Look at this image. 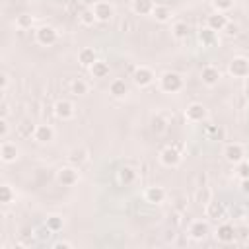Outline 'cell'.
<instances>
[{
	"label": "cell",
	"instance_id": "83f0119b",
	"mask_svg": "<svg viewBox=\"0 0 249 249\" xmlns=\"http://www.w3.org/2000/svg\"><path fill=\"white\" fill-rule=\"evenodd\" d=\"M33 21H35V19H33L31 14H21V16L16 18V27L21 29V31H25V29H31Z\"/></svg>",
	"mask_w": 249,
	"mask_h": 249
},
{
	"label": "cell",
	"instance_id": "4316f807",
	"mask_svg": "<svg viewBox=\"0 0 249 249\" xmlns=\"http://www.w3.org/2000/svg\"><path fill=\"white\" fill-rule=\"evenodd\" d=\"M171 33H173L175 39H185V37L189 35V25H187V21H175L173 27H171Z\"/></svg>",
	"mask_w": 249,
	"mask_h": 249
},
{
	"label": "cell",
	"instance_id": "ffe728a7",
	"mask_svg": "<svg viewBox=\"0 0 249 249\" xmlns=\"http://www.w3.org/2000/svg\"><path fill=\"white\" fill-rule=\"evenodd\" d=\"M78 60H80L82 66L89 68V66L97 60V53H95V49H93V47H84V49L78 53Z\"/></svg>",
	"mask_w": 249,
	"mask_h": 249
},
{
	"label": "cell",
	"instance_id": "52a82bcc",
	"mask_svg": "<svg viewBox=\"0 0 249 249\" xmlns=\"http://www.w3.org/2000/svg\"><path fill=\"white\" fill-rule=\"evenodd\" d=\"M154 70L148 68V66H138L132 74V82L138 86V88H148L152 82H154Z\"/></svg>",
	"mask_w": 249,
	"mask_h": 249
},
{
	"label": "cell",
	"instance_id": "5b68a950",
	"mask_svg": "<svg viewBox=\"0 0 249 249\" xmlns=\"http://www.w3.org/2000/svg\"><path fill=\"white\" fill-rule=\"evenodd\" d=\"M228 70H230V74L235 76V78H247V76H249V58H245V56H235V58H231Z\"/></svg>",
	"mask_w": 249,
	"mask_h": 249
},
{
	"label": "cell",
	"instance_id": "ba28073f",
	"mask_svg": "<svg viewBox=\"0 0 249 249\" xmlns=\"http://www.w3.org/2000/svg\"><path fill=\"white\" fill-rule=\"evenodd\" d=\"M206 115H208V111H206V107L202 105V103H191L187 109H185V119L189 121V123H202L204 119H206Z\"/></svg>",
	"mask_w": 249,
	"mask_h": 249
},
{
	"label": "cell",
	"instance_id": "9a60e30c",
	"mask_svg": "<svg viewBox=\"0 0 249 249\" xmlns=\"http://www.w3.org/2000/svg\"><path fill=\"white\" fill-rule=\"evenodd\" d=\"M165 196H167L165 189L163 187H158V185H152V187H148L144 191V198L148 202H152V204H161L165 200Z\"/></svg>",
	"mask_w": 249,
	"mask_h": 249
},
{
	"label": "cell",
	"instance_id": "e575fe53",
	"mask_svg": "<svg viewBox=\"0 0 249 249\" xmlns=\"http://www.w3.org/2000/svg\"><path fill=\"white\" fill-rule=\"evenodd\" d=\"M233 2H235V0H212L216 12H222V14L228 12V10H231V8H233Z\"/></svg>",
	"mask_w": 249,
	"mask_h": 249
},
{
	"label": "cell",
	"instance_id": "d6986e66",
	"mask_svg": "<svg viewBox=\"0 0 249 249\" xmlns=\"http://www.w3.org/2000/svg\"><path fill=\"white\" fill-rule=\"evenodd\" d=\"M204 212H206V218H212V220H220L224 218L226 214V208L222 202H216V200H210L208 204H204Z\"/></svg>",
	"mask_w": 249,
	"mask_h": 249
},
{
	"label": "cell",
	"instance_id": "e0dca14e",
	"mask_svg": "<svg viewBox=\"0 0 249 249\" xmlns=\"http://www.w3.org/2000/svg\"><path fill=\"white\" fill-rule=\"evenodd\" d=\"M228 23H230V19H228L226 14H222V12H216V14L208 16V19H206V25H208L210 29H214V31H224Z\"/></svg>",
	"mask_w": 249,
	"mask_h": 249
},
{
	"label": "cell",
	"instance_id": "5bb4252c",
	"mask_svg": "<svg viewBox=\"0 0 249 249\" xmlns=\"http://www.w3.org/2000/svg\"><path fill=\"white\" fill-rule=\"evenodd\" d=\"M216 239L220 243H231V241H235V228H233V224H230V222L220 224L218 230H216Z\"/></svg>",
	"mask_w": 249,
	"mask_h": 249
},
{
	"label": "cell",
	"instance_id": "836d02e7",
	"mask_svg": "<svg viewBox=\"0 0 249 249\" xmlns=\"http://www.w3.org/2000/svg\"><path fill=\"white\" fill-rule=\"evenodd\" d=\"M53 233H54V231H53V230H51L47 224H43L41 228H37V230H35V237H37L39 241H47V239H49Z\"/></svg>",
	"mask_w": 249,
	"mask_h": 249
},
{
	"label": "cell",
	"instance_id": "ee69618b",
	"mask_svg": "<svg viewBox=\"0 0 249 249\" xmlns=\"http://www.w3.org/2000/svg\"><path fill=\"white\" fill-rule=\"evenodd\" d=\"M241 191H243L245 195H249V177H243V179H241Z\"/></svg>",
	"mask_w": 249,
	"mask_h": 249
},
{
	"label": "cell",
	"instance_id": "8992f818",
	"mask_svg": "<svg viewBox=\"0 0 249 249\" xmlns=\"http://www.w3.org/2000/svg\"><path fill=\"white\" fill-rule=\"evenodd\" d=\"M91 10H93L97 21H109L115 16V8L109 2H103V0H95L91 4Z\"/></svg>",
	"mask_w": 249,
	"mask_h": 249
},
{
	"label": "cell",
	"instance_id": "2e32d148",
	"mask_svg": "<svg viewBox=\"0 0 249 249\" xmlns=\"http://www.w3.org/2000/svg\"><path fill=\"white\" fill-rule=\"evenodd\" d=\"M33 138H35L37 142H41V144L53 142V140H54V128H53L51 124H37Z\"/></svg>",
	"mask_w": 249,
	"mask_h": 249
},
{
	"label": "cell",
	"instance_id": "8d00e7d4",
	"mask_svg": "<svg viewBox=\"0 0 249 249\" xmlns=\"http://www.w3.org/2000/svg\"><path fill=\"white\" fill-rule=\"evenodd\" d=\"M18 128H19V134H21V136H33V134H35V126L29 124V123H21Z\"/></svg>",
	"mask_w": 249,
	"mask_h": 249
},
{
	"label": "cell",
	"instance_id": "7bdbcfd3",
	"mask_svg": "<svg viewBox=\"0 0 249 249\" xmlns=\"http://www.w3.org/2000/svg\"><path fill=\"white\" fill-rule=\"evenodd\" d=\"M241 175L243 177H249V161H241Z\"/></svg>",
	"mask_w": 249,
	"mask_h": 249
},
{
	"label": "cell",
	"instance_id": "f546056e",
	"mask_svg": "<svg viewBox=\"0 0 249 249\" xmlns=\"http://www.w3.org/2000/svg\"><path fill=\"white\" fill-rule=\"evenodd\" d=\"M14 198H16L14 189H12L10 185H2V187H0V200H2L4 204H10Z\"/></svg>",
	"mask_w": 249,
	"mask_h": 249
},
{
	"label": "cell",
	"instance_id": "603a6c76",
	"mask_svg": "<svg viewBox=\"0 0 249 249\" xmlns=\"http://www.w3.org/2000/svg\"><path fill=\"white\" fill-rule=\"evenodd\" d=\"M152 16H154L156 21H160V23H167V21L171 19V8H169V6H163V4H156Z\"/></svg>",
	"mask_w": 249,
	"mask_h": 249
},
{
	"label": "cell",
	"instance_id": "b9f144b4",
	"mask_svg": "<svg viewBox=\"0 0 249 249\" xmlns=\"http://www.w3.org/2000/svg\"><path fill=\"white\" fill-rule=\"evenodd\" d=\"M6 88H8V76H6V74H2V76H0V91L4 93V91H6Z\"/></svg>",
	"mask_w": 249,
	"mask_h": 249
},
{
	"label": "cell",
	"instance_id": "f6af8a7d",
	"mask_svg": "<svg viewBox=\"0 0 249 249\" xmlns=\"http://www.w3.org/2000/svg\"><path fill=\"white\" fill-rule=\"evenodd\" d=\"M8 111H10V109H8V103L4 101V103H2V111H0V119H6V117H8Z\"/></svg>",
	"mask_w": 249,
	"mask_h": 249
},
{
	"label": "cell",
	"instance_id": "ab89813d",
	"mask_svg": "<svg viewBox=\"0 0 249 249\" xmlns=\"http://www.w3.org/2000/svg\"><path fill=\"white\" fill-rule=\"evenodd\" d=\"M53 249H72V243L70 241H54Z\"/></svg>",
	"mask_w": 249,
	"mask_h": 249
},
{
	"label": "cell",
	"instance_id": "4dcf8cb0",
	"mask_svg": "<svg viewBox=\"0 0 249 249\" xmlns=\"http://www.w3.org/2000/svg\"><path fill=\"white\" fill-rule=\"evenodd\" d=\"M80 21L86 25V27H91L97 19H95V14H93V10L91 8H88V10H84L82 14H80Z\"/></svg>",
	"mask_w": 249,
	"mask_h": 249
},
{
	"label": "cell",
	"instance_id": "9c48e42d",
	"mask_svg": "<svg viewBox=\"0 0 249 249\" xmlns=\"http://www.w3.org/2000/svg\"><path fill=\"white\" fill-rule=\"evenodd\" d=\"M54 115L58 117V119H62V121H70L74 115H76V109H74V103L72 101H68V99H58L56 103H54Z\"/></svg>",
	"mask_w": 249,
	"mask_h": 249
},
{
	"label": "cell",
	"instance_id": "ac0fdd59",
	"mask_svg": "<svg viewBox=\"0 0 249 249\" xmlns=\"http://www.w3.org/2000/svg\"><path fill=\"white\" fill-rule=\"evenodd\" d=\"M156 8L154 0H132V12L138 16H152Z\"/></svg>",
	"mask_w": 249,
	"mask_h": 249
},
{
	"label": "cell",
	"instance_id": "d4e9b609",
	"mask_svg": "<svg viewBox=\"0 0 249 249\" xmlns=\"http://www.w3.org/2000/svg\"><path fill=\"white\" fill-rule=\"evenodd\" d=\"M136 181V171L132 169V167H128V165H124V167H121L119 169V183L121 185H132Z\"/></svg>",
	"mask_w": 249,
	"mask_h": 249
},
{
	"label": "cell",
	"instance_id": "44dd1931",
	"mask_svg": "<svg viewBox=\"0 0 249 249\" xmlns=\"http://www.w3.org/2000/svg\"><path fill=\"white\" fill-rule=\"evenodd\" d=\"M198 39H200L202 47H214V45L218 43V35H216V31H214V29H210L208 25H206V27H202V29L198 31Z\"/></svg>",
	"mask_w": 249,
	"mask_h": 249
},
{
	"label": "cell",
	"instance_id": "8fae6325",
	"mask_svg": "<svg viewBox=\"0 0 249 249\" xmlns=\"http://www.w3.org/2000/svg\"><path fill=\"white\" fill-rule=\"evenodd\" d=\"M18 156H19V150H18L16 142L2 140V144H0V158H2V161L4 163H12V161L18 160Z\"/></svg>",
	"mask_w": 249,
	"mask_h": 249
},
{
	"label": "cell",
	"instance_id": "f1b7e54d",
	"mask_svg": "<svg viewBox=\"0 0 249 249\" xmlns=\"http://www.w3.org/2000/svg\"><path fill=\"white\" fill-rule=\"evenodd\" d=\"M72 93H76V95H86L88 93V89H89V86H88V82L86 80H82V78H76L74 82H72Z\"/></svg>",
	"mask_w": 249,
	"mask_h": 249
},
{
	"label": "cell",
	"instance_id": "6da1fadb",
	"mask_svg": "<svg viewBox=\"0 0 249 249\" xmlns=\"http://www.w3.org/2000/svg\"><path fill=\"white\" fill-rule=\"evenodd\" d=\"M160 88L165 93H177L183 89V78L177 72H165L160 78Z\"/></svg>",
	"mask_w": 249,
	"mask_h": 249
},
{
	"label": "cell",
	"instance_id": "7402d4cb",
	"mask_svg": "<svg viewBox=\"0 0 249 249\" xmlns=\"http://www.w3.org/2000/svg\"><path fill=\"white\" fill-rule=\"evenodd\" d=\"M109 93H111L113 97H124V95L128 93V86H126V82L121 80V78L113 80V82L109 84Z\"/></svg>",
	"mask_w": 249,
	"mask_h": 249
},
{
	"label": "cell",
	"instance_id": "cb8c5ba5",
	"mask_svg": "<svg viewBox=\"0 0 249 249\" xmlns=\"http://www.w3.org/2000/svg\"><path fill=\"white\" fill-rule=\"evenodd\" d=\"M89 72H91L93 78H107V76H109V62L97 58V60L89 66Z\"/></svg>",
	"mask_w": 249,
	"mask_h": 249
},
{
	"label": "cell",
	"instance_id": "60d3db41",
	"mask_svg": "<svg viewBox=\"0 0 249 249\" xmlns=\"http://www.w3.org/2000/svg\"><path fill=\"white\" fill-rule=\"evenodd\" d=\"M237 29H239V27H237L235 23H231V21H230V23L226 25V29H224V31H226L228 35H237Z\"/></svg>",
	"mask_w": 249,
	"mask_h": 249
},
{
	"label": "cell",
	"instance_id": "d6a6232c",
	"mask_svg": "<svg viewBox=\"0 0 249 249\" xmlns=\"http://www.w3.org/2000/svg\"><path fill=\"white\" fill-rule=\"evenodd\" d=\"M45 224H47V226H49V228H51V230L56 233V231H60V230H62V226H64V220H62L60 216H49Z\"/></svg>",
	"mask_w": 249,
	"mask_h": 249
},
{
	"label": "cell",
	"instance_id": "484cf974",
	"mask_svg": "<svg viewBox=\"0 0 249 249\" xmlns=\"http://www.w3.org/2000/svg\"><path fill=\"white\" fill-rule=\"evenodd\" d=\"M195 200H196L198 204H208V202L212 200V191H210L206 185H200V187L196 189V193H195Z\"/></svg>",
	"mask_w": 249,
	"mask_h": 249
},
{
	"label": "cell",
	"instance_id": "4fadbf2b",
	"mask_svg": "<svg viewBox=\"0 0 249 249\" xmlns=\"http://www.w3.org/2000/svg\"><path fill=\"white\" fill-rule=\"evenodd\" d=\"M220 70L216 68V66H212V64H206L204 68H202V72H200V80H202V84L204 86H208V88H212V86H216L218 82H220Z\"/></svg>",
	"mask_w": 249,
	"mask_h": 249
},
{
	"label": "cell",
	"instance_id": "3957f363",
	"mask_svg": "<svg viewBox=\"0 0 249 249\" xmlns=\"http://www.w3.org/2000/svg\"><path fill=\"white\" fill-rule=\"evenodd\" d=\"M224 158L230 161V163H241L245 160V148L239 144V142H230L226 144L224 148Z\"/></svg>",
	"mask_w": 249,
	"mask_h": 249
},
{
	"label": "cell",
	"instance_id": "d590c367",
	"mask_svg": "<svg viewBox=\"0 0 249 249\" xmlns=\"http://www.w3.org/2000/svg\"><path fill=\"white\" fill-rule=\"evenodd\" d=\"M152 128H154L156 132H163V130L167 128V123H165V119H163L161 115L154 117V119H152Z\"/></svg>",
	"mask_w": 249,
	"mask_h": 249
},
{
	"label": "cell",
	"instance_id": "7c38bea8",
	"mask_svg": "<svg viewBox=\"0 0 249 249\" xmlns=\"http://www.w3.org/2000/svg\"><path fill=\"white\" fill-rule=\"evenodd\" d=\"M208 233H210V228H208V222H206V220H195V222L189 226V235H191L195 241H202Z\"/></svg>",
	"mask_w": 249,
	"mask_h": 249
},
{
	"label": "cell",
	"instance_id": "74e56055",
	"mask_svg": "<svg viewBox=\"0 0 249 249\" xmlns=\"http://www.w3.org/2000/svg\"><path fill=\"white\" fill-rule=\"evenodd\" d=\"M6 136H8V121L0 119V140H6Z\"/></svg>",
	"mask_w": 249,
	"mask_h": 249
},
{
	"label": "cell",
	"instance_id": "f35d334b",
	"mask_svg": "<svg viewBox=\"0 0 249 249\" xmlns=\"http://www.w3.org/2000/svg\"><path fill=\"white\" fill-rule=\"evenodd\" d=\"M237 237H241V239H247L249 237V228H235V239Z\"/></svg>",
	"mask_w": 249,
	"mask_h": 249
},
{
	"label": "cell",
	"instance_id": "277c9868",
	"mask_svg": "<svg viewBox=\"0 0 249 249\" xmlns=\"http://www.w3.org/2000/svg\"><path fill=\"white\" fill-rule=\"evenodd\" d=\"M181 160H183L181 152H179L177 148H173V146H165V148L160 152V161H161L165 167H177V165L181 163Z\"/></svg>",
	"mask_w": 249,
	"mask_h": 249
},
{
	"label": "cell",
	"instance_id": "7a4b0ae2",
	"mask_svg": "<svg viewBox=\"0 0 249 249\" xmlns=\"http://www.w3.org/2000/svg\"><path fill=\"white\" fill-rule=\"evenodd\" d=\"M35 39H37L39 45H43V47H51V45L56 43L58 33H56V29L51 27V25H41V27L35 31Z\"/></svg>",
	"mask_w": 249,
	"mask_h": 249
},
{
	"label": "cell",
	"instance_id": "1f68e13d",
	"mask_svg": "<svg viewBox=\"0 0 249 249\" xmlns=\"http://www.w3.org/2000/svg\"><path fill=\"white\" fill-rule=\"evenodd\" d=\"M86 160H88V150H84V148L74 150V152L70 154V163H74V165H80V163L86 161Z\"/></svg>",
	"mask_w": 249,
	"mask_h": 249
},
{
	"label": "cell",
	"instance_id": "30bf717a",
	"mask_svg": "<svg viewBox=\"0 0 249 249\" xmlns=\"http://www.w3.org/2000/svg\"><path fill=\"white\" fill-rule=\"evenodd\" d=\"M56 177H58V181H60L64 187H72V185L78 183L80 173H78V169H76L74 165H66V167H60V169H58Z\"/></svg>",
	"mask_w": 249,
	"mask_h": 249
}]
</instances>
